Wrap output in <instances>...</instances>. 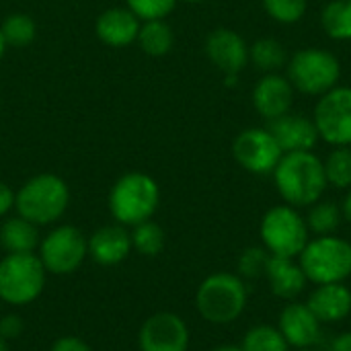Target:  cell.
<instances>
[{
	"mask_svg": "<svg viewBox=\"0 0 351 351\" xmlns=\"http://www.w3.org/2000/svg\"><path fill=\"white\" fill-rule=\"evenodd\" d=\"M274 179L280 195L292 208L317 204L327 189L323 160L313 150L286 152L274 171Z\"/></svg>",
	"mask_w": 351,
	"mask_h": 351,
	"instance_id": "6da1fadb",
	"label": "cell"
},
{
	"mask_svg": "<svg viewBox=\"0 0 351 351\" xmlns=\"http://www.w3.org/2000/svg\"><path fill=\"white\" fill-rule=\"evenodd\" d=\"M160 204V187L158 183L140 171L121 175L107 197L109 212L113 220L121 226H136L140 222L152 220Z\"/></svg>",
	"mask_w": 351,
	"mask_h": 351,
	"instance_id": "7a4b0ae2",
	"label": "cell"
},
{
	"mask_svg": "<svg viewBox=\"0 0 351 351\" xmlns=\"http://www.w3.org/2000/svg\"><path fill=\"white\" fill-rule=\"evenodd\" d=\"M68 204L70 189L66 181L53 173H41L16 191L14 210L35 226H49L66 214Z\"/></svg>",
	"mask_w": 351,
	"mask_h": 351,
	"instance_id": "3957f363",
	"label": "cell"
},
{
	"mask_svg": "<svg viewBox=\"0 0 351 351\" xmlns=\"http://www.w3.org/2000/svg\"><path fill=\"white\" fill-rule=\"evenodd\" d=\"M247 286L241 276L218 271L208 276L195 292V308L212 325H230L247 308Z\"/></svg>",
	"mask_w": 351,
	"mask_h": 351,
	"instance_id": "277c9868",
	"label": "cell"
},
{
	"mask_svg": "<svg viewBox=\"0 0 351 351\" xmlns=\"http://www.w3.org/2000/svg\"><path fill=\"white\" fill-rule=\"evenodd\" d=\"M47 276L37 253H6L0 259V300L10 306L33 304L43 294Z\"/></svg>",
	"mask_w": 351,
	"mask_h": 351,
	"instance_id": "5b68a950",
	"label": "cell"
},
{
	"mask_svg": "<svg viewBox=\"0 0 351 351\" xmlns=\"http://www.w3.org/2000/svg\"><path fill=\"white\" fill-rule=\"evenodd\" d=\"M298 259L306 280L317 286L341 284L351 276V243L335 234L308 241Z\"/></svg>",
	"mask_w": 351,
	"mask_h": 351,
	"instance_id": "8992f818",
	"label": "cell"
},
{
	"mask_svg": "<svg viewBox=\"0 0 351 351\" xmlns=\"http://www.w3.org/2000/svg\"><path fill=\"white\" fill-rule=\"evenodd\" d=\"M259 234L269 255L296 259L308 245L306 220L292 206H276L265 212Z\"/></svg>",
	"mask_w": 351,
	"mask_h": 351,
	"instance_id": "52a82bcc",
	"label": "cell"
},
{
	"mask_svg": "<svg viewBox=\"0 0 351 351\" xmlns=\"http://www.w3.org/2000/svg\"><path fill=\"white\" fill-rule=\"evenodd\" d=\"M341 76V64L335 53L319 47L296 51L288 62V80L304 95L321 97L335 88Z\"/></svg>",
	"mask_w": 351,
	"mask_h": 351,
	"instance_id": "ba28073f",
	"label": "cell"
},
{
	"mask_svg": "<svg viewBox=\"0 0 351 351\" xmlns=\"http://www.w3.org/2000/svg\"><path fill=\"white\" fill-rule=\"evenodd\" d=\"M37 255L49 276H70L88 257V237L72 224L51 228L37 247Z\"/></svg>",
	"mask_w": 351,
	"mask_h": 351,
	"instance_id": "9c48e42d",
	"label": "cell"
},
{
	"mask_svg": "<svg viewBox=\"0 0 351 351\" xmlns=\"http://www.w3.org/2000/svg\"><path fill=\"white\" fill-rule=\"evenodd\" d=\"M313 121L319 138L331 146H351V88L335 86L321 95L315 105Z\"/></svg>",
	"mask_w": 351,
	"mask_h": 351,
	"instance_id": "30bf717a",
	"label": "cell"
},
{
	"mask_svg": "<svg viewBox=\"0 0 351 351\" xmlns=\"http://www.w3.org/2000/svg\"><path fill=\"white\" fill-rule=\"evenodd\" d=\"M232 156L245 171L253 175H269L276 171L284 152L267 128H249L234 138Z\"/></svg>",
	"mask_w": 351,
	"mask_h": 351,
	"instance_id": "8fae6325",
	"label": "cell"
},
{
	"mask_svg": "<svg viewBox=\"0 0 351 351\" xmlns=\"http://www.w3.org/2000/svg\"><path fill=\"white\" fill-rule=\"evenodd\" d=\"M189 327L175 313H156L148 317L138 333L140 351H187Z\"/></svg>",
	"mask_w": 351,
	"mask_h": 351,
	"instance_id": "7c38bea8",
	"label": "cell"
},
{
	"mask_svg": "<svg viewBox=\"0 0 351 351\" xmlns=\"http://www.w3.org/2000/svg\"><path fill=\"white\" fill-rule=\"evenodd\" d=\"M321 321L304 302L288 304L280 315V333L288 341L290 348L296 350H313V346L321 339Z\"/></svg>",
	"mask_w": 351,
	"mask_h": 351,
	"instance_id": "4fadbf2b",
	"label": "cell"
},
{
	"mask_svg": "<svg viewBox=\"0 0 351 351\" xmlns=\"http://www.w3.org/2000/svg\"><path fill=\"white\" fill-rule=\"evenodd\" d=\"M206 56L224 74H241L249 62V45L232 29H216L206 39Z\"/></svg>",
	"mask_w": 351,
	"mask_h": 351,
	"instance_id": "5bb4252c",
	"label": "cell"
},
{
	"mask_svg": "<svg viewBox=\"0 0 351 351\" xmlns=\"http://www.w3.org/2000/svg\"><path fill=\"white\" fill-rule=\"evenodd\" d=\"M132 251L134 247H132V234L128 226L107 224L88 237V257L97 265H103V267L119 265L130 257Z\"/></svg>",
	"mask_w": 351,
	"mask_h": 351,
	"instance_id": "9a60e30c",
	"label": "cell"
},
{
	"mask_svg": "<svg viewBox=\"0 0 351 351\" xmlns=\"http://www.w3.org/2000/svg\"><path fill=\"white\" fill-rule=\"evenodd\" d=\"M292 103L294 86L286 76L278 72H267L253 88V105L257 113L269 121L290 113Z\"/></svg>",
	"mask_w": 351,
	"mask_h": 351,
	"instance_id": "2e32d148",
	"label": "cell"
},
{
	"mask_svg": "<svg viewBox=\"0 0 351 351\" xmlns=\"http://www.w3.org/2000/svg\"><path fill=\"white\" fill-rule=\"evenodd\" d=\"M267 130L271 132L284 154L313 150L319 142V132L315 121L298 113H286L282 117L271 119Z\"/></svg>",
	"mask_w": 351,
	"mask_h": 351,
	"instance_id": "e0dca14e",
	"label": "cell"
},
{
	"mask_svg": "<svg viewBox=\"0 0 351 351\" xmlns=\"http://www.w3.org/2000/svg\"><path fill=\"white\" fill-rule=\"evenodd\" d=\"M140 19L125 6V8H107L105 12L99 14L95 31L97 37L111 47H125L132 45L138 39L140 31Z\"/></svg>",
	"mask_w": 351,
	"mask_h": 351,
	"instance_id": "ac0fdd59",
	"label": "cell"
},
{
	"mask_svg": "<svg viewBox=\"0 0 351 351\" xmlns=\"http://www.w3.org/2000/svg\"><path fill=\"white\" fill-rule=\"evenodd\" d=\"M308 308L321 323H339L351 313V290L341 284H321L306 300Z\"/></svg>",
	"mask_w": 351,
	"mask_h": 351,
	"instance_id": "d6986e66",
	"label": "cell"
},
{
	"mask_svg": "<svg viewBox=\"0 0 351 351\" xmlns=\"http://www.w3.org/2000/svg\"><path fill=\"white\" fill-rule=\"evenodd\" d=\"M263 278H267L271 292L284 300H292L298 294H302L308 282L300 263H296L290 257H276V255L269 257Z\"/></svg>",
	"mask_w": 351,
	"mask_h": 351,
	"instance_id": "ffe728a7",
	"label": "cell"
},
{
	"mask_svg": "<svg viewBox=\"0 0 351 351\" xmlns=\"http://www.w3.org/2000/svg\"><path fill=\"white\" fill-rule=\"evenodd\" d=\"M39 241V226L19 214L0 224V247L6 253H35Z\"/></svg>",
	"mask_w": 351,
	"mask_h": 351,
	"instance_id": "44dd1931",
	"label": "cell"
},
{
	"mask_svg": "<svg viewBox=\"0 0 351 351\" xmlns=\"http://www.w3.org/2000/svg\"><path fill=\"white\" fill-rule=\"evenodd\" d=\"M136 41L140 43L144 53H148L152 58H160L173 49L175 35H173L171 25L165 19H156V21H144L140 25Z\"/></svg>",
	"mask_w": 351,
	"mask_h": 351,
	"instance_id": "7402d4cb",
	"label": "cell"
},
{
	"mask_svg": "<svg viewBox=\"0 0 351 351\" xmlns=\"http://www.w3.org/2000/svg\"><path fill=\"white\" fill-rule=\"evenodd\" d=\"M325 33L335 41L351 39V0H331L325 4L321 14Z\"/></svg>",
	"mask_w": 351,
	"mask_h": 351,
	"instance_id": "603a6c76",
	"label": "cell"
},
{
	"mask_svg": "<svg viewBox=\"0 0 351 351\" xmlns=\"http://www.w3.org/2000/svg\"><path fill=\"white\" fill-rule=\"evenodd\" d=\"M130 234H132L134 251L144 255V257L160 255L165 245H167V234H165L162 226L156 224L154 220H146V222H140V224L132 226Z\"/></svg>",
	"mask_w": 351,
	"mask_h": 351,
	"instance_id": "cb8c5ba5",
	"label": "cell"
},
{
	"mask_svg": "<svg viewBox=\"0 0 351 351\" xmlns=\"http://www.w3.org/2000/svg\"><path fill=\"white\" fill-rule=\"evenodd\" d=\"M249 60L265 72H278L280 68L286 66L288 56H286L284 45L278 39L263 37V39H257L249 47Z\"/></svg>",
	"mask_w": 351,
	"mask_h": 351,
	"instance_id": "d4e9b609",
	"label": "cell"
},
{
	"mask_svg": "<svg viewBox=\"0 0 351 351\" xmlns=\"http://www.w3.org/2000/svg\"><path fill=\"white\" fill-rule=\"evenodd\" d=\"M308 216H306V226L308 232H315L317 237H327L333 234L339 224H341V208H337L333 202H317L313 206H308Z\"/></svg>",
	"mask_w": 351,
	"mask_h": 351,
	"instance_id": "484cf974",
	"label": "cell"
},
{
	"mask_svg": "<svg viewBox=\"0 0 351 351\" xmlns=\"http://www.w3.org/2000/svg\"><path fill=\"white\" fill-rule=\"evenodd\" d=\"M0 31H2V37H4L6 45H10V47H27L29 43H33V39L37 35V25L29 14L12 12V14H8L4 19Z\"/></svg>",
	"mask_w": 351,
	"mask_h": 351,
	"instance_id": "4316f807",
	"label": "cell"
},
{
	"mask_svg": "<svg viewBox=\"0 0 351 351\" xmlns=\"http://www.w3.org/2000/svg\"><path fill=\"white\" fill-rule=\"evenodd\" d=\"M243 351H290L288 341L280 333L278 327L271 325H257L251 327L243 337Z\"/></svg>",
	"mask_w": 351,
	"mask_h": 351,
	"instance_id": "83f0119b",
	"label": "cell"
},
{
	"mask_svg": "<svg viewBox=\"0 0 351 351\" xmlns=\"http://www.w3.org/2000/svg\"><path fill=\"white\" fill-rule=\"evenodd\" d=\"M327 185H333L337 189L351 187V148L350 146H337L329 152L327 160L323 162Z\"/></svg>",
	"mask_w": 351,
	"mask_h": 351,
	"instance_id": "f1b7e54d",
	"label": "cell"
},
{
	"mask_svg": "<svg viewBox=\"0 0 351 351\" xmlns=\"http://www.w3.org/2000/svg\"><path fill=\"white\" fill-rule=\"evenodd\" d=\"M306 6L308 0H263L265 12L282 25L298 23L304 16Z\"/></svg>",
	"mask_w": 351,
	"mask_h": 351,
	"instance_id": "f546056e",
	"label": "cell"
},
{
	"mask_svg": "<svg viewBox=\"0 0 351 351\" xmlns=\"http://www.w3.org/2000/svg\"><path fill=\"white\" fill-rule=\"evenodd\" d=\"M269 251L265 247H249L239 257V276L241 278H263L269 261Z\"/></svg>",
	"mask_w": 351,
	"mask_h": 351,
	"instance_id": "4dcf8cb0",
	"label": "cell"
},
{
	"mask_svg": "<svg viewBox=\"0 0 351 351\" xmlns=\"http://www.w3.org/2000/svg\"><path fill=\"white\" fill-rule=\"evenodd\" d=\"M128 8L140 19V21H156L169 16L179 0H125Z\"/></svg>",
	"mask_w": 351,
	"mask_h": 351,
	"instance_id": "1f68e13d",
	"label": "cell"
},
{
	"mask_svg": "<svg viewBox=\"0 0 351 351\" xmlns=\"http://www.w3.org/2000/svg\"><path fill=\"white\" fill-rule=\"evenodd\" d=\"M25 331L23 319L19 315H2L0 317V337H4L8 343L19 339Z\"/></svg>",
	"mask_w": 351,
	"mask_h": 351,
	"instance_id": "d6a6232c",
	"label": "cell"
},
{
	"mask_svg": "<svg viewBox=\"0 0 351 351\" xmlns=\"http://www.w3.org/2000/svg\"><path fill=\"white\" fill-rule=\"evenodd\" d=\"M49 351H93V348L76 335H62L51 343Z\"/></svg>",
	"mask_w": 351,
	"mask_h": 351,
	"instance_id": "836d02e7",
	"label": "cell"
},
{
	"mask_svg": "<svg viewBox=\"0 0 351 351\" xmlns=\"http://www.w3.org/2000/svg\"><path fill=\"white\" fill-rule=\"evenodd\" d=\"M14 199H16V193L0 181V218H4L10 210H14Z\"/></svg>",
	"mask_w": 351,
	"mask_h": 351,
	"instance_id": "e575fe53",
	"label": "cell"
},
{
	"mask_svg": "<svg viewBox=\"0 0 351 351\" xmlns=\"http://www.w3.org/2000/svg\"><path fill=\"white\" fill-rule=\"evenodd\" d=\"M329 351H351V333L339 335V337L331 343V350Z\"/></svg>",
	"mask_w": 351,
	"mask_h": 351,
	"instance_id": "d590c367",
	"label": "cell"
},
{
	"mask_svg": "<svg viewBox=\"0 0 351 351\" xmlns=\"http://www.w3.org/2000/svg\"><path fill=\"white\" fill-rule=\"evenodd\" d=\"M341 214H343V218L351 222V189L350 193L346 195V199H343V206H341Z\"/></svg>",
	"mask_w": 351,
	"mask_h": 351,
	"instance_id": "8d00e7d4",
	"label": "cell"
},
{
	"mask_svg": "<svg viewBox=\"0 0 351 351\" xmlns=\"http://www.w3.org/2000/svg\"><path fill=\"white\" fill-rule=\"evenodd\" d=\"M224 78H226V86H234L239 80V74H224Z\"/></svg>",
	"mask_w": 351,
	"mask_h": 351,
	"instance_id": "74e56055",
	"label": "cell"
},
{
	"mask_svg": "<svg viewBox=\"0 0 351 351\" xmlns=\"http://www.w3.org/2000/svg\"><path fill=\"white\" fill-rule=\"evenodd\" d=\"M212 351H243L241 348H237V346H220V348H216V350Z\"/></svg>",
	"mask_w": 351,
	"mask_h": 351,
	"instance_id": "f35d334b",
	"label": "cell"
},
{
	"mask_svg": "<svg viewBox=\"0 0 351 351\" xmlns=\"http://www.w3.org/2000/svg\"><path fill=\"white\" fill-rule=\"evenodd\" d=\"M6 41H4V37H2V31H0V60H2V56H4V51H6Z\"/></svg>",
	"mask_w": 351,
	"mask_h": 351,
	"instance_id": "ab89813d",
	"label": "cell"
},
{
	"mask_svg": "<svg viewBox=\"0 0 351 351\" xmlns=\"http://www.w3.org/2000/svg\"><path fill=\"white\" fill-rule=\"evenodd\" d=\"M0 351H10V343L4 337H0Z\"/></svg>",
	"mask_w": 351,
	"mask_h": 351,
	"instance_id": "60d3db41",
	"label": "cell"
},
{
	"mask_svg": "<svg viewBox=\"0 0 351 351\" xmlns=\"http://www.w3.org/2000/svg\"><path fill=\"white\" fill-rule=\"evenodd\" d=\"M185 2H189V4H199V2H204V0H185Z\"/></svg>",
	"mask_w": 351,
	"mask_h": 351,
	"instance_id": "b9f144b4",
	"label": "cell"
},
{
	"mask_svg": "<svg viewBox=\"0 0 351 351\" xmlns=\"http://www.w3.org/2000/svg\"><path fill=\"white\" fill-rule=\"evenodd\" d=\"M298 351H315V350H298Z\"/></svg>",
	"mask_w": 351,
	"mask_h": 351,
	"instance_id": "7bdbcfd3",
	"label": "cell"
}]
</instances>
